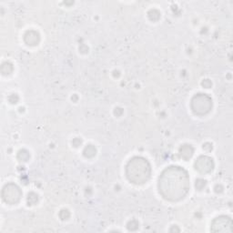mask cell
Here are the masks:
<instances>
[{
	"instance_id": "4fadbf2b",
	"label": "cell",
	"mask_w": 233,
	"mask_h": 233,
	"mask_svg": "<svg viewBox=\"0 0 233 233\" xmlns=\"http://www.w3.org/2000/svg\"><path fill=\"white\" fill-rule=\"evenodd\" d=\"M207 185V181L203 178H198L196 180V188L198 190H201L203 189Z\"/></svg>"
},
{
	"instance_id": "ba28073f",
	"label": "cell",
	"mask_w": 233,
	"mask_h": 233,
	"mask_svg": "<svg viewBox=\"0 0 233 233\" xmlns=\"http://www.w3.org/2000/svg\"><path fill=\"white\" fill-rule=\"evenodd\" d=\"M194 154V149L191 145L185 144L179 149V155L180 157L185 160H188Z\"/></svg>"
},
{
	"instance_id": "7a4b0ae2",
	"label": "cell",
	"mask_w": 233,
	"mask_h": 233,
	"mask_svg": "<svg viewBox=\"0 0 233 233\" xmlns=\"http://www.w3.org/2000/svg\"><path fill=\"white\" fill-rule=\"evenodd\" d=\"M150 174V164L142 157H134L127 164L126 175L131 183L136 185L144 184L149 179Z\"/></svg>"
},
{
	"instance_id": "9a60e30c",
	"label": "cell",
	"mask_w": 233,
	"mask_h": 233,
	"mask_svg": "<svg viewBox=\"0 0 233 233\" xmlns=\"http://www.w3.org/2000/svg\"><path fill=\"white\" fill-rule=\"evenodd\" d=\"M7 69V71L5 72V74L4 75H9L12 71H13V66L12 64H10L8 62H6V63H4L3 65H2V67H1V69Z\"/></svg>"
},
{
	"instance_id": "8992f818",
	"label": "cell",
	"mask_w": 233,
	"mask_h": 233,
	"mask_svg": "<svg viewBox=\"0 0 233 233\" xmlns=\"http://www.w3.org/2000/svg\"><path fill=\"white\" fill-rule=\"evenodd\" d=\"M232 220L230 217L220 216L216 218L211 224V230L218 231H231Z\"/></svg>"
},
{
	"instance_id": "7c38bea8",
	"label": "cell",
	"mask_w": 233,
	"mask_h": 233,
	"mask_svg": "<svg viewBox=\"0 0 233 233\" xmlns=\"http://www.w3.org/2000/svg\"><path fill=\"white\" fill-rule=\"evenodd\" d=\"M18 158H19L21 161H27V160L30 158V155H29V153H28L27 150L23 149V150H20L19 152Z\"/></svg>"
},
{
	"instance_id": "2e32d148",
	"label": "cell",
	"mask_w": 233,
	"mask_h": 233,
	"mask_svg": "<svg viewBox=\"0 0 233 233\" xmlns=\"http://www.w3.org/2000/svg\"><path fill=\"white\" fill-rule=\"evenodd\" d=\"M69 216H70V213H69V211H68L67 209H63V210H61L60 213H59V217H60L61 220H67V219L69 218Z\"/></svg>"
},
{
	"instance_id": "277c9868",
	"label": "cell",
	"mask_w": 233,
	"mask_h": 233,
	"mask_svg": "<svg viewBox=\"0 0 233 233\" xmlns=\"http://www.w3.org/2000/svg\"><path fill=\"white\" fill-rule=\"evenodd\" d=\"M22 197V191L16 184L9 183L4 187L2 190V198L5 202L10 205L19 203Z\"/></svg>"
},
{
	"instance_id": "5b68a950",
	"label": "cell",
	"mask_w": 233,
	"mask_h": 233,
	"mask_svg": "<svg viewBox=\"0 0 233 233\" xmlns=\"http://www.w3.org/2000/svg\"><path fill=\"white\" fill-rule=\"evenodd\" d=\"M194 167L197 171L201 174L210 173L214 168V161L213 159L208 156H200L195 161Z\"/></svg>"
},
{
	"instance_id": "3957f363",
	"label": "cell",
	"mask_w": 233,
	"mask_h": 233,
	"mask_svg": "<svg viewBox=\"0 0 233 233\" xmlns=\"http://www.w3.org/2000/svg\"><path fill=\"white\" fill-rule=\"evenodd\" d=\"M213 103L211 98L207 94H198L191 99L190 107L193 113L198 116H205L212 109Z\"/></svg>"
},
{
	"instance_id": "e0dca14e",
	"label": "cell",
	"mask_w": 233,
	"mask_h": 233,
	"mask_svg": "<svg viewBox=\"0 0 233 233\" xmlns=\"http://www.w3.org/2000/svg\"><path fill=\"white\" fill-rule=\"evenodd\" d=\"M202 86L205 87V88H209L211 86H212V83L209 79H205L203 82H202Z\"/></svg>"
},
{
	"instance_id": "9c48e42d",
	"label": "cell",
	"mask_w": 233,
	"mask_h": 233,
	"mask_svg": "<svg viewBox=\"0 0 233 233\" xmlns=\"http://www.w3.org/2000/svg\"><path fill=\"white\" fill-rule=\"evenodd\" d=\"M97 153V149L93 145H88L84 149V156L86 158H93Z\"/></svg>"
},
{
	"instance_id": "ac0fdd59",
	"label": "cell",
	"mask_w": 233,
	"mask_h": 233,
	"mask_svg": "<svg viewBox=\"0 0 233 233\" xmlns=\"http://www.w3.org/2000/svg\"><path fill=\"white\" fill-rule=\"evenodd\" d=\"M81 143H82V140H79L78 138H76V139L72 141V144L74 145L75 147H78L79 145H81Z\"/></svg>"
},
{
	"instance_id": "6da1fadb",
	"label": "cell",
	"mask_w": 233,
	"mask_h": 233,
	"mask_svg": "<svg viewBox=\"0 0 233 233\" xmlns=\"http://www.w3.org/2000/svg\"><path fill=\"white\" fill-rule=\"evenodd\" d=\"M160 195L169 201H179L188 193L190 184L186 169L178 166H170L163 170L159 178Z\"/></svg>"
},
{
	"instance_id": "5bb4252c",
	"label": "cell",
	"mask_w": 233,
	"mask_h": 233,
	"mask_svg": "<svg viewBox=\"0 0 233 233\" xmlns=\"http://www.w3.org/2000/svg\"><path fill=\"white\" fill-rule=\"evenodd\" d=\"M128 229L130 230H132V231L133 230H137L139 229V222L137 220H131V221H130L128 223Z\"/></svg>"
},
{
	"instance_id": "52a82bcc",
	"label": "cell",
	"mask_w": 233,
	"mask_h": 233,
	"mask_svg": "<svg viewBox=\"0 0 233 233\" xmlns=\"http://www.w3.org/2000/svg\"><path fill=\"white\" fill-rule=\"evenodd\" d=\"M24 40L28 46H36L40 41V36L37 31L29 30L25 34Z\"/></svg>"
},
{
	"instance_id": "30bf717a",
	"label": "cell",
	"mask_w": 233,
	"mask_h": 233,
	"mask_svg": "<svg viewBox=\"0 0 233 233\" xmlns=\"http://www.w3.org/2000/svg\"><path fill=\"white\" fill-rule=\"evenodd\" d=\"M149 18L152 21H158L160 19V13L157 9H151L149 12Z\"/></svg>"
},
{
	"instance_id": "8fae6325",
	"label": "cell",
	"mask_w": 233,
	"mask_h": 233,
	"mask_svg": "<svg viewBox=\"0 0 233 233\" xmlns=\"http://www.w3.org/2000/svg\"><path fill=\"white\" fill-rule=\"evenodd\" d=\"M38 200V197L36 193L34 192H31L29 193L28 196V205H33V204H36Z\"/></svg>"
}]
</instances>
